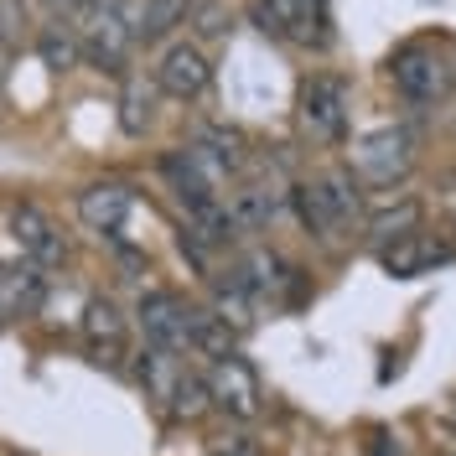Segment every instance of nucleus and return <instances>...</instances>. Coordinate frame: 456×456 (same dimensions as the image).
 Segmentation results:
<instances>
[{"label":"nucleus","mask_w":456,"mask_h":456,"mask_svg":"<svg viewBox=\"0 0 456 456\" xmlns=\"http://www.w3.org/2000/svg\"><path fill=\"white\" fill-rule=\"evenodd\" d=\"M73 42L88 62L119 68L141 42V0H88L84 11H73Z\"/></svg>","instance_id":"f257e3e1"},{"label":"nucleus","mask_w":456,"mask_h":456,"mask_svg":"<svg viewBox=\"0 0 456 456\" xmlns=\"http://www.w3.org/2000/svg\"><path fill=\"white\" fill-rule=\"evenodd\" d=\"M141 384L171 420H202V415L213 410V399H208V379H202L192 363H182V353H167V347L141 353Z\"/></svg>","instance_id":"f03ea898"},{"label":"nucleus","mask_w":456,"mask_h":456,"mask_svg":"<svg viewBox=\"0 0 456 456\" xmlns=\"http://www.w3.org/2000/svg\"><path fill=\"white\" fill-rule=\"evenodd\" d=\"M296 213H301V224L312 228V233H322V239H332L342 224H353L358 218V182L347 176V171H322V176H312V182H301L296 192Z\"/></svg>","instance_id":"7ed1b4c3"},{"label":"nucleus","mask_w":456,"mask_h":456,"mask_svg":"<svg viewBox=\"0 0 456 456\" xmlns=\"http://www.w3.org/2000/svg\"><path fill=\"white\" fill-rule=\"evenodd\" d=\"M249 21L275 42L327 47V0H255Z\"/></svg>","instance_id":"20e7f679"},{"label":"nucleus","mask_w":456,"mask_h":456,"mask_svg":"<svg viewBox=\"0 0 456 456\" xmlns=\"http://www.w3.org/2000/svg\"><path fill=\"white\" fill-rule=\"evenodd\" d=\"M389 73H395V84L404 99H415V104H430V99H441L446 88H452L456 68L446 47H436V42H404L389 62Z\"/></svg>","instance_id":"39448f33"},{"label":"nucleus","mask_w":456,"mask_h":456,"mask_svg":"<svg viewBox=\"0 0 456 456\" xmlns=\"http://www.w3.org/2000/svg\"><path fill=\"white\" fill-rule=\"evenodd\" d=\"M296 114H301V130H306L312 141H322V145L338 141L342 130H347V88H342V78L312 73V78L301 84Z\"/></svg>","instance_id":"423d86ee"},{"label":"nucleus","mask_w":456,"mask_h":456,"mask_svg":"<svg viewBox=\"0 0 456 456\" xmlns=\"http://www.w3.org/2000/svg\"><path fill=\"white\" fill-rule=\"evenodd\" d=\"M208 399H213V410H228L233 420H255L259 415V373L239 358V353H224V358H213L208 363Z\"/></svg>","instance_id":"0eeeda50"},{"label":"nucleus","mask_w":456,"mask_h":456,"mask_svg":"<svg viewBox=\"0 0 456 456\" xmlns=\"http://www.w3.org/2000/svg\"><path fill=\"white\" fill-rule=\"evenodd\" d=\"M11 239L21 244V259L42 265V270L68 259V239L57 233L53 213H42L37 202H16V208H11Z\"/></svg>","instance_id":"6e6552de"},{"label":"nucleus","mask_w":456,"mask_h":456,"mask_svg":"<svg viewBox=\"0 0 456 456\" xmlns=\"http://www.w3.org/2000/svg\"><path fill=\"white\" fill-rule=\"evenodd\" d=\"M410 161H415V135L410 130H373L353 151V167L369 182H395V176L410 171Z\"/></svg>","instance_id":"1a4fd4ad"},{"label":"nucleus","mask_w":456,"mask_h":456,"mask_svg":"<svg viewBox=\"0 0 456 456\" xmlns=\"http://www.w3.org/2000/svg\"><path fill=\"white\" fill-rule=\"evenodd\" d=\"M47 301V275L31 259H0V322H27Z\"/></svg>","instance_id":"9d476101"},{"label":"nucleus","mask_w":456,"mask_h":456,"mask_svg":"<svg viewBox=\"0 0 456 456\" xmlns=\"http://www.w3.org/2000/svg\"><path fill=\"white\" fill-rule=\"evenodd\" d=\"M187 322H192V301H182L176 290L141 296V327H145V338H151V347L187 353Z\"/></svg>","instance_id":"9b49d317"},{"label":"nucleus","mask_w":456,"mask_h":456,"mask_svg":"<svg viewBox=\"0 0 456 456\" xmlns=\"http://www.w3.org/2000/svg\"><path fill=\"white\" fill-rule=\"evenodd\" d=\"M156 84L167 88L171 99H198L202 88L213 84V68H208L198 42H171L156 62Z\"/></svg>","instance_id":"f8f14e48"},{"label":"nucleus","mask_w":456,"mask_h":456,"mask_svg":"<svg viewBox=\"0 0 456 456\" xmlns=\"http://www.w3.org/2000/svg\"><path fill=\"white\" fill-rule=\"evenodd\" d=\"M130 213H135V187L130 182H94V187L78 192V218L94 233H119Z\"/></svg>","instance_id":"ddd939ff"},{"label":"nucleus","mask_w":456,"mask_h":456,"mask_svg":"<svg viewBox=\"0 0 456 456\" xmlns=\"http://www.w3.org/2000/svg\"><path fill=\"white\" fill-rule=\"evenodd\" d=\"M161 171H167V182L176 187L182 208H202V202H218V192H213L218 171H213V161L202 156L198 145H192V151H171L167 161H161Z\"/></svg>","instance_id":"4468645a"},{"label":"nucleus","mask_w":456,"mask_h":456,"mask_svg":"<svg viewBox=\"0 0 456 456\" xmlns=\"http://www.w3.org/2000/svg\"><path fill=\"white\" fill-rule=\"evenodd\" d=\"M125 316H119V306L114 301H88L84 312V342L88 353L99 358V363H119L125 358Z\"/></svg>","instance_id":"2eb2a0df"},{"label":"nucleus","mask_w":456,"mask_h":456,"mask_svg":"<svg viewBox=\"0 0 456 456\" xmlns=\"http://www.w3.org/2000/svg\"><path fill=\"white\" fill-rule=\"evenodd\" d=\"M379 259H384L389 275H420L430 265H446V259H452V244H441V239H430V233H404L395 244H384Z\"/></svg>","instance_id":"dca6fc26"},{"label":"nucleus","mask_w":456,"mask_h":456,"mask_svg":"<svg viewBox=\"0 0 456 456\" xmlns=\"http://www.w3.org/2000/svg\"><path fill=\"white\" fill-rule=\"evenodd\" d=\"M187 353H202V358H224L233 353V327L213 306H192V322H187Z\"/></svg>","instance_id":"f3484780"},{"label":"nucleus","mask_w":456,"mask_h":456,"mask_svg":"<svg viewBox=\"0 0 456 456\" xmlns=\"http://www.w3.org/2000/svg\"><path fill=\"white\" fill-rule=\"evenodd\" d=\"M275 208H281V198L270 182H244L228 202V218H233V228H265L275 218Z\"/></svg>","instance_id":"a211bd4d"},{"label":"nucleus","mask_w":456,"mask_h":456,"mask_svg":"<svg viewBox=\"0 0 456 456\" xmlns=\"http://www.w3.org/2000/svg\"><path fill=\"white\" fill-rule=\"evenodd\" d=\"M198 151L213 161V171H218V176H224V171H244V161H249V141H244V130H228V125L202 130Z\"/></svg>","instance_id":"6ab92c4d"},{"label":"nucleus","mask_w":456,"mask_h":456,"mask_svg":"<svg viewBox=\"0 0 456 456\" xmlns=\"http://www.w3.org/2000/svg\"><path fill=\"white\" fill-rule=\"evenodd\" d=\"M373 244H395L404 233H420V202H399V208H384L369 218Z\"/></svg>","instance_id":"aec40b11"},{"label":"nucleus","mask_w":456,"mask_h":456,"mask_svg":"<svg viewBox=\"0 0 456 456\" xmlns=\"http://www.w3.org/2000/svg\"><path fill=\"white\" fill-rule=\"evenodd\" d=\"M187 16V0H141V42H161Z\"/></svg>","instance_id":"412c9836"},{"label":"nucleus","mask_w":456,"mask_h":456,"mask_svg":"<svg viewBox=\"0 0 456 456\" xmlns=\"http://www.w3.org/2000/svg\"><path fill=\"white\" fill-rule=\"evenodd\" d=\"M145 125H151V88H145L141 78H130V84H125V130L141 135Z\"/></svg>","instance_id":"4be33fe9"},{"label":"nucleus","mask_w":456,"mask_h":456,"mask_svg":"<svg viewBox=\"0 0 456 456\" xmlns=\"http://www.w3.org/2000/svg\"><path fill=\"white\" fill-rule=\"evenodd\" d=\"M208 456H265V452H259L249 436H228V441H213V452Z\"/></svg>","instance_id":"5701e85b"},{"label":"nucleus","mask_w":456,"mask_h":456,"mask_svg":"<svg viewBox=\"0 0 456 456\" xmlns=\"http://www.w3.org/2000/svg\"><path fill=\"white\" fill-rule=\"evenodd\" d=\"M198 21H202V31H208V37H218V31H224V11H202Z\"/></svg>","instance_id":"b1692460"},{"label":"nucleus","mask_w":456,"mask_h":456,"mask_svg":"<svg viewBox=\"0 0 456 456\" xmlns=\"http://www.w3.org/2000/svg\"><path fill=\"white\" fill-rule=\"evenodd\" d=\"M47 5H57V11H68V16H73V11H84L88 0H47Z\"/></svg>","instance_id":"393cba45"}]
</instances>
